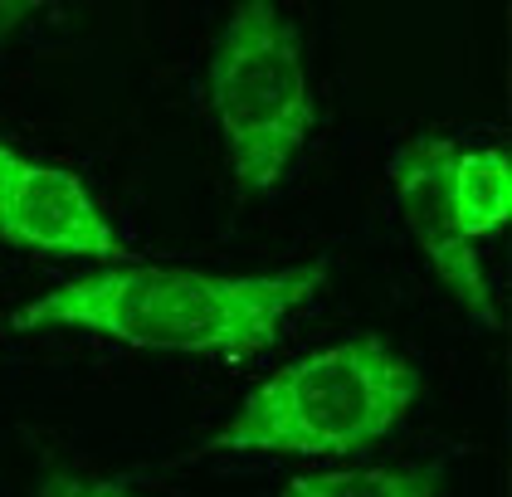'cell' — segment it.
Instances as JSON below:
<instances>
[{"label": "cell", "mask_w": 512, "mask_h": 497, "mask_svg": "<svg viewBox=\"0 0 512 497\" xmlns=\"http://www.w3.org/2000/svg\"><path fill=\"white\" fill-rule=\"evenodd\" d=\"M327 283V259L274 273H215L181 264H113L69 278L15 307L10 327H79L137 351L249 361L269 351L283 322Z\"/></svg>", "instance_id": "6da1fadb"}, {"label": "cell", "mask_w": 512, "mask_h": 497, "mask_svg": "<svg viewBox=\"0 0 512 497\" xmlns=\"http://www.w3.org/2000/svg\"><path fill=\"white\" fill-rule=\"evenodd\" d=\"M0 244L49 259H98L108 268L132 264L79 171L35 161L10 142H0Z\"/></svg>", "instance_id": "277c9868"}, {"label": "cell", "mask_w": 512, "mask_h": 497, "mask_svg": "<svg viewBox=\"0 0 512 497\" xmlns=\"http://www.w3.org/2000/svg\"><path fill=\"white\" fill-rule=\"evenodd\" d=\"M40 497H142L127 483H113V478H88V473H64L54 468L40 483Z\"/></svg>", "instance_id": "ba28073f"}, {"label": "cell", "mask_w": 512, "mask_h": 497, "mask_svg": "<svg viewBox=\"0 0 512 497\" xmlns=\"http://www.w3.org/2000/svg\"><path fill=\"white\" fill-rule=\"evenodd\" d=\"M25 15H30V5H0V35H5L15 20H25Z\"/></svg>", "instance_id": "9c48e42d"}, {"label": "cell", "mask_w": 512, "mask_h": 497, "mask_svg": "<svg viewBox=\"0 0 512 497\" xmlns=\"http://www.w3.org/2000/svg\"><path fill=\"white\" fill-rule=\"evenodd\" d=\"M415 400V361L376 332H356L264 376L205 449L342 459L386 439Z\"/></svg>", "instance_id": "7a4b0ae2"}, {"label": "cell", "mask_w": 512, "mask_h": 497, "mask_svg": "<svg viewBox=\"0 0 512 497\" xmlns=\"http://www.w3.org/2000/svg\"><path fill=\"white\" fill-rule=\"evenodd\" d=\"M283 497H439V478L430 468H322L283 483Z\"/></svg>", "instance_id": "52a82bcc"}, {"label": "cell", "mask_w": 512, "mask_h": 497, "mask_svg": "<svg viewBox=\"0 0 512 497\" xmlns=\"http://www.w3.org/2000/svg\"><path fill=\"white\" fill-rule=\"evenodd\" d=\"M210 117L249 195H274L313 132V78L298 25L249 0L235 5L210 49Z\"/></svg>", "instance_id": "3957f363"}, {"label": "cell", "mask_w": 512, "mask_h": 497, "mask_svg": "<svg viewBox=\"0 0 512 497\" xmlns=\"http://www.w3.org/2000/svg\"><path fill=\"white\" fill-rule=\"evenodd\" d=\"M449 205L464 239H488L512 220V161L508 147H454L449 161Z\"/></svg>", "instance_id": "8992f818"}, {"label": "cell", "mask_w": 512, "mask_h": 497, "mask_svg": "<svg viewBox=\"0 0 512 497\" xmlns=\"http://www.w3.org/2000/svg\"><path fill=\"white\" fill-rule=\"evenodd\" d=\"M449 137H415L391 156L386 176L395 186L400 215L415 234V244L425 249V259L434 264L439 283L459 298V307H469L483 327H498V307H493V288L483 278V264L473 254V244L459 234L454 205H449V161H454Z\"/></svg>", "instance_id": "5b68a950"}]
</instances>
